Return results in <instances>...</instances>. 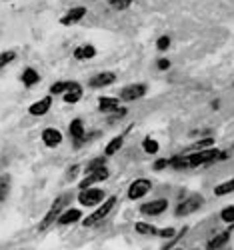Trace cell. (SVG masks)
<instances>
[{
	"label": "cell",
	"instance_id": "83f0119b",
	"mask_svg": "<svg viewBox=\"0 0 234 250\" xmlns=\"http://www.w3.org/2000/svg\"><path fill=\"white\" fill-rule=\"evenodd\" d=\"M16 50H2L0 52V70H4L8 64H12V62L16 60Z\"/></svg>",
	"mask_w": 234,
	"mask_h": 250
},
{
	"label": "cell",
	"instance_id": "ab89813d",
	"mask_svg": "<svg viewBox=\"0 0 234 250\" xmlns=\"http://www.w3.org/2000/svg\"><path fill=\"white\" fill-rule=\"evenodd\" d=\"M232 150H234V142H232Z\"/></svg>",
	"mask_w": 234,
	"mask_h": 250
},
{
	"label": "cell",
	"instance_id": "7a4b0ae2",
	"mask_svg": "<svg viewBox=\"0 0 234 250\" xmlns=\"http://www.w3.org/2000/svg\"><path fill=\"white\" fill-rule=\"evenodd\" d=\"M70 200H72V194H70V192H64V194L56 196V198L52 200L50 208L46 210V214L42 216V220L38 222V232H44L48 226H52V224L58 220V216H60V214H62V212H64L66 208H68Z\"/></svg>",
	"mask_w": 234,
	"mask_h": 250
},
{
	"label": "cell",
	"instance_id": "5b68a950",
	"mask_svg": "<svg viewBox=\"0 0 234 250\" xmlns=\"http://www.w3.org/2000/svg\"><path fill=\"white\" fill-rule=\"evenodd\" d=\"M106 200V190L98 188V186H88V188L78 190V204L80 206H88V208H96L100 202Z\"/></svg>",
	"mask_w": 234,
	"mask_h": 250
},
{
	"label": "cell",
	"instance_id": "836d02e7",
	"mask_svg": "<svg viewBox=\"0 0 234 250\" xmlns=\"http://www.w3.org/2000/svg\"><path fill=\"white\" fill-rule=\"evenodd\" d=\"M212 146H214V138L206 136V138H200V140L194 144V150H206V148H212Z\"/></svg>",
	"mask_w": 234,
	"mask_h": 250
},
{
	"label": "cell",
	"instance_id": "484cf974",
	"mask_svg": "<svg viewBox=\"0 0 234 250\" xmlns=\"http://www.w3.org/2000/svg\"><path fill=\"white\" fill-rule=\"evenodd\" d=\"M82 94H84L82 86H76V88L68 90L66 94H62V102H64V104H78L82 100Z\"/></svg>",
	"mask_w": 234,
	"mask_h": 250
},
{
	"label": "cell",
	"instance_id": "30bf717a",
	"mask_svg": "<svg viewBox=\"0 0 234 250\" xmlns=\"http://www.w3.org/2000/svg\"><path fill=\"white\" fill-rule=\"evenodd\" d=\"M108 176H110V168H108V166H100V168L88 172L86 176H84V178L78 182V190L88 188V186H96V184H100V182H104V180H108Z\"/></svg>",
	"mask_w": 234,
	"mask_h": 250
},
{
	"label": "cell",
	"instance_id": "9a60e30c",
	"mask_svg": "<svg viewBox=\"0 0 234 250\" xmlns=\"http://www.w3.org/2000/svg\"><path fill=\"white\" fill-rule=\"evenodd\" d=\"M52 108V94L44 96V98H40L36 102H32L30 106H28V114L34 116V118H40V116H46Z\"/></svg>",
	"mask_w": 234,
	"mask_h": 250
},
{
	"label": "cell",
	"instance_id": "3957f363",
	"mask_svg": "<svg viewBox=\"0 0 234 250\" xmlns=\"http://www.w3.org/2000/svg\"><path fill=\"white\" fill-rule=\"evenodd\" d=\"M116 202H118V198H116V196H110V198H106L104 202H100V204L94 208V212H90L86 218H82V226H84V228H92L94 224L102 222L106 216H108V214L114 210Z\"/></svg>",
	"mask_w": 234,
	"mask_h": 250
},
{
	"label": "cell",
	"instance_id": "e575fe53",
	"mask_svg": "<svg viewBox=\"0 0 234 250\" xmlns=\"http://www.w3.org/2000/svg\"><path fill=\"white\" fill-rule=\"evenodd\" d=\"M158 238H164V240H170V238H174L176 236V228L172 226H168V228H158Z\"/></svg>",
	"mask_w": 234,
	"mask_h": 250
},
{
	"label": "cell",
	"instance_id": "7402d4cb",
	"mask_svg": "<svg viewBox=\"0 0 234 250\" xmlns=\"http://www.w3.org/2000/svg\"><path fill=\"white\" fill-rule=\"evenodd\" d=\"M10 190H12V176L8 172L0 174V204L8 200Z\"/></svg>",
	"mask_w": 234,
	"mask_h": 250
},
{
	"label": "cell",
	"instance_id": "f546056e",
	"mask_svg": "<svg viewBox=\"0 0 234 250\" xmlns=\"http://www.w3.org/2000/svg\"><path fill=\"white\" fill-rule=\"evenodd\" d=\"M170 44H172V38H170L168 34H162V36L156 38V50H158V52L170 50Z\"/></svg>",
	"mask_w": 234,
	"mask_h": 250
},
{
	"label": "cell",
	"instance_id": "9c48e42d",
	"mask_svg": "<svg viewBox=\"0 0 234 250\" xmlns=\"http://www.w3.org/2000/svg\"><path fill=\"white\" fill-rule=\"evenodd\" d=\"M168 206H170L168 198H154V200L142 202L138 210H140L142 216H160L168 210Z\"/></svg>",
	"mask_w": 234,
	"mask_h": 250
},
{
	"label": "cell",
	"instance_id": "4fadbf2b",
	"mask_svg": "<svg viewBox=\"0 0 234 250\" xmlns=\"http://www.w3.org/2000/svg\"><path fill=\"white\" fill-rule=\"evenodd\" d=\"M116 82V72H110V70H104V72H98L94 74L90 80H88V86L92 90H100V88H106Z\"/></svg>",
	"mask_w": 234,
	"mask_h": 250
},
{
	"label": "cell",
	"instance_id": "f1b7e54d",
	"mask_svg": "<svg viewBox=\"0 0 234 250\" xmlns=\"http://www.w3.org/2000/svg\"><path fill=\"white\" fill-rule=\"evenodd\" d=\"M82 172V166L78 164V162H74V164H70L68 168H66V172H64V178H66V182H74L76 178H78V174Z\"/></svg>",
	"mask_w": 234,
	"mask_h": 250
},
{
	"label": "cell",
	"instance_id": "4316f807",
	"mask_svg": "<svg viewBox=\"0 0 234 250\" xmlns=\"http://www.w3.org/2000/svg\"><path fill=\"white\" fill-rule=\"evenodd\" d=\"M106 4H108V8H112L116 12H124L134 4V0H106Z\"/></svg>",
	"mask_w": 234,
	"mask_h": 250
},
{
	"label": "cell",
	"instance_id": "8fae6325",
	"mask_svg": "<svg viewBox=\"0 0 234 250\" xmlns=\"http://www.w3.org/2000/svg\"><path fill=\"white\" fill-rule=\"evenodd\" d=\"M132 128H134V126L130 124V126L126 128L124 132H120V134H116L114 138H110V142H108V144H106V146H104V156H106V158H110V156H114L116 152H120V150H122L124 142H126V136L130 134V130H132Z\"/></svg>",
	"mask_w": 234,
	"mask_h": 250
},
{
	"label": "cell",
	"instance_id": "ffe728a7",
	"mask_svg": "<svg viewBox=\"0 0 234 250\" xmlns=\"http://www.w3.org/2000/svg\"><path fill=\"white\" fill-rule=\"evenodd\" d=\"M232 228H234V224H230L228 230H224V232L216 234L214 238H210V240H208V244H206V250H220V248L230 240V232H232Z\"/></svg>",
	"mask_w": 234,
	"mask_h": 250
},
{
	"label": "cell",
	"instance_id": "8992f818",
	"mask_svg": "<svg viewBox=\"0 0 234 250\" xmlns=\"http://www.w3.org/2000/svg\"><path fill=\"white\" fill-rule=\"evenodd\" d=\"M152 190V180L148 178H136L128 184V188H126V198L136 202V200H142L148 192Z\"/></svg>",
	"mask_w": 234,
	"mask_h": 250
},
{
	"label": "cell",
	"instance_id": "2e32d148",
	"mask_svg": "<svg viewBox=\"0 0 234 250\" xmlns=\"http://www.w3.org/2000/svg\"><path fill=\"white\" fill-rule=\"evenodd\" d=\"M82 220V210L80 208H66L56 220L58 226H70V224H78Z\"/></svg>",
	"mask_w": 234,
	"mask_h": 250
},
{
	"label": "cell",
	"instance_id": "f35d334b",
	"mask_svg": "<svg viewBox=\"0 0 234 250\" xmlns=\"http://www.w3.org/2000/svg\"><path fill=\"white\" fill-rule=\"evenodd\" d=\"M172 250H182V248H172Z\"/></svg>",
	"mask_w": 234,
	"mask_h": 250
},
{
	"label": "cell",
	"instance_id": "d590c367",
	"mask_svg": "<svg viewBox=\"0 0 234 250\" xmlns=\"http://www.w3.org/2000/svg\"><path fill=\"white\" fill-rule=\"evenodd\" d=\"M164 168H170V158H158V160L152 162V170L154 172H160Z\"/></svg>",
	"mask_w": 234,
	"mask_h": 250
},
{
	"label": "cell",
	"instance_id": "d6986e66",
	"mask_svg": "<svg viewBox=\"0 0 234 250\" xmlns=\"http://www.w3.org/2000/svg\"><path fill=\"white\" fill-rule=\"evenodd\" d=\"M118 106H120V98L118 96H100L98 98V112L100 114H110Z\"/></svg>",
	"mask_w": 234,
	"mask_h": 250
},
{
	"label": "cell",
	"instance_id": "6da1fadb",
	"mask_svg": "<svg viewBox=\"0 0 234 250\" xmlns=\"http://www.w3.org/2000/svg\"><path fill=\"white\" fill-rule=\"evenodd\" d=\"M230 152L220 148H206V150H194L190 154H178L170 158V168L174 170H188V168H200V166H210L216 162L228 160Z\"/></svg>",
	"mask_w": 234,
	"mask_h": 250
},
{
	"label": "cell",
	"instance_id": "5bb4252c",
	"mask_svg": "<svg viewBox=\"0 0 234 250\" xmlns=\"http://www.w3.org/2000/svg\"><path fill=\"white\" fill-rule=\"evenodd\" d=\"M86 14H88V8H86V6H72L70 10H66L64 16H60V24H62V26H74V24H78Z\"/></svg>",
	"mask_w": 234,
	"mask_h": 250
},
{
	"label": "cell",
	"instance_id": "ba28073f",
	"mask_svg": "<svg viewBox=\"0 0 234 250\" xmlns=\"http://www.w3.org/2000/svg\"><path fill=\"white\" fill-rule=\"evenodd\" d=\"M68 134L72 138V146L74 148H80L86 144V126H84V120L82 118H72L70 124H68Z\"/></svg>",
	"mask_w": 234,
	"mask_h": 250
},
{
	"label": "cell",
	"instance_id": "d4e9b609",
	"mask_svg": "<svg viewBox=\"0 0 234 250\" xmlns=\"http://www.w3.org/2000/svg\"><path fill=\"white\" fill-rule=\"evenodd\" d=\"M232 192H234V176L230 180H224V182L214 186V196H218V198L226 196V194H232Z\"/></svg>",
	"mask_w": 234,
	"mask_h": 250
},
{
	"label": "cell",
	"instance_id": "cb8c5ba5",
	"mask_svg": "<svg viewBox=\"0 0 234 250\" xmlns=\"http://www.w3.org/2000/svg\"><path fill=\"white\" fill-rule=\"evenodd\" d=\"M142 150H144L146 154L154 156V154H158V150H160V144H158V140L152 138V136H144V138H142Z\"/></svg>",
	"mask_w": 234,
	"mask_h": 250
},
{
	"label": "cell",
	"instance_id": "1f68e13d",
	"mask_svg": "<svg viewBox=\"0 0 234 250\" xmlns=\"http://www.w3.org/2000/svg\"><path fill=\"white\" fill-rule=\"evenodd\" d=\"M100 166H106V156L102 154V156H96V158H92L88 164H86V168H84V172H92V170H96V168H100Z\"/></svg>",
	"mask_w": 234,
	"mask_h": 250
},
{
	"label": "cell",
	"instance_id": "e0dca14e",
	"mask_svg": "<svg viewBox=\"0 0 234 250\" xmlns=\"http://www.w3.org/2000/svg\"><path fill=\"white\" fill-rule=\"evenodd\" d=\"M76 86H80L76 80H56V82H52V84H50V90L48 92L52 96H62V94H66L68 90H72Z\"/></svg>",
	"mask_w": 234,
	"mask_h": 250
},
{
	"label": "cell",
	"instance_id": "74e56055",
	"mask_svg": "<svg viewBox=\"0 0 234 250\" xmlns=\"http://www.w3.org/2000/svg\"><path fill=\"white\" fill-rule=\"evenodd\" d=\"M210 106L214 108V110H218V108H220V100H212V104H210Z\"/></svg>",
	"mask_w": 234,
	"mask_h": 250
},
{
	"label": "cell",
	"instance_id": "d6a6232c",
	"mask_svg": "<svg viewBox=\"0 0 234 250\" xmlns=\"http://www.w3.org/2000/svg\"><path fill=\"white\" fill-rule=\"evenodd\" d=\"M126 114H128V108H126V106H118V108H114L110 114H106V116H108V122H116V120L124 118Z\"/></svg>",
	"mask_w": 234,
	"mask_h": 250
},
{
	"label": "cell",
	"instance_id": "8d00e7d4",
	"mask_svg": "<svg viewBox=\"0 0 234 250\" xmlns=\"http://www.w3.org/2000/svg\"><path fill=\"white\" fill-rule=\"evenodd\" d=\"M170 64H172V62H170L168 58H160V60L156 62V68L164 72V70H168V68H170Z\"/></svg>",
	"mask_w": 234,
	"mask_h": 250
},
{
	"label": "cell",
	"instance_id": "ac0fdd59",
	"mask_svg": "<svg viewBox=\"0 0 234 250\" xmlns=\"http://www.w3.org/2000/svg\"><path fill=\"white\" fill-rule=\"evenodd\" d=\"M40 80H42V78H40L38 70H36V68H32V66H26L22 72H20V82H22V86H26V88L36 86Z\"/></svg>",
	"mask_w": 234,
	"mask_h": 250
},
{
	"label": "cell",
	"instance_id": "44dd1931",
	"mask_svg": "<svg viewBox=\"0 0 234 250\" xmlns=\"http://www.w3.org/2000/svg\"><path fill=\"white\" fill-rule=\"evenodd\" d=\"M96 46L94 44H80V46H76L74 48V52H72V56L76 58V60H92L94 56H96Z\"/></svg>",
	"mask_w": 234,
	"mask_h": 250
},
{
	"label": "cell",
	"instance_id": "7c38bea8",
	"mask_svg": "<svg viewBox=\"0 0 234 250\" xmlns=\"http://www.w3.org/2000/svg\"><path fill=\"white\" fill-rule=\"evenodd\" d=\"M40 140H42V144H44L46 148H58L62 144V140H64V136H62V132L58 128L46 126L44 130L40 132Z\"/></svg>",
	"mask_w": 234,
	"mask_h": 250
},
{
	"label": "cell",
	"instance_id": "52a82bcc",
	"mask_svg": "<svg viewBox=\"0 0 234 250\" xmlns=\"http://www.w3.org/2000/svg\"><path fill=\"white\" fill-rule=\"evenodd\" d=\"M146 92H148V86L144 84V82H132V84H126V86L120 88L118 98L128 104V102H136V100L144 98Z\"/></svg>",
	"mask_w": 234,
	"mask_h": 250
},
{
	"label": "cell",
	"instance_id": "277c9868",
	"mask_svg": "<svg viewBox=\"0 0 234 250\" xmlns=\"http://www.w3.org/2000/svg\"><path fill=\"white\" fill-rule=\"evenodd\" d=\"M202 206H204V196L194 192V194H190V196H186L184 200L178 202V206L174 208V216L184 218L188 214H194L196 210H200Z\"/></svg>",
	"mask_w": 234,
	"mask_h": 250
},
{
	"label": "cell",
	"instance_id": "603a6c76",
	"mask_svg": "<svg viewBox=\"0 0 234 250\" xmlns=\"http://www.w3.org/2000/svg\"><path fill=\"white\" fill-rule=\"evenodd\" d=\"M134 230H136L138 234H142V236H156V234H158V228H156L154 224L144 222V220L134 222Z\"/></svg>",
	"mask_w": 234,
	"mask_h": 250
},
{
	"label": "cell",
	"instance_id": "4dcf8cb0",
	"mask_svg": "<svg viewBox=\"0 0 234 250\" xmlns=\"http://www.w3.org/2000/svg\"><path fill=\"white\" fill-rule=\"evenodd\" d=\"M220 220L226 224H234V204H228L220 210Z\"/></svg>",
	"mask_w": 234,
	"mask_h": 250
},
{
	"label": "cell",
	"instance_id": "60d3db41",
	"mask_svg": "<svg viewBox=\"0 0 234 250\" xmlns=\"http://www.w3.org/2000/svg\"><path fill=\"white\" fill-rule=\"evenodd\" d=\"M92 2H96V0H92Z\"/></svg>",
	"mask_w": 234,
	"mask_h": 250
}]
</instances>
